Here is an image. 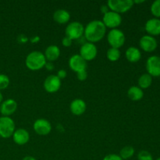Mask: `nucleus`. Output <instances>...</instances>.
Returning a JSON list of instances; mask_svg holds the SVG:
<instances>
[{
    "mask_svg": "<svg viewBox=\"0 0 160 160\" xmlns=\"http://www.w3.org/2000/svg\"><path fill=\"white\" fill-rule=\"evenodd\" d=\"M146 70L152 77H160V56H152L146 61Z\"/></svg>",
    "mask_w": 160,
    "mask_h": 160,
    "instance_id": "nucleus-9",
    "label": "nucleus"
},
{
    "mask_svg": "<svg viewBox=\"0 0 160 160\" xmlns=\"http://www.w3.org/2000/svg\"><path fill=\"white\" fill-rule=\"evenodd\" d=\"M138 83V87L142 90L148 88L152 83V77L150 76L148 73H143L139 77Z\"/></svg>",
    "mask_w": 160,
    "mask_h": 160,
    "instance_id": "nucleus-22",
    "label": "nucleus"
},
{
    "mask_svg": "<svg viewBox=\"0 0 160 160\" xmlns=\"http://www.w3.org/2000/svg\"><path fill=\"white\" fill-rule=\"evenodd\" d=\"M15 123L9 117H0V137L9 138L12 137L15 131Z\"/></svg>",
    "mask_w": 160,
    "mask_h": 160,
    "instance_id": "nucleus-5",
    "label": "nucleus"
},
{
    "mask_svg": "<svg viewBox=\"0 0 160 160\" xmlns=\"http://www.w3.org/2000/svg\"><path fill=\"white\" fill-rule=\"evenodd\" d=\"M152 14L156 18H159L160 17V0H156L151 5L150 8Z\"/></svg>",
    "mask_w": 160,
    "mask_h": 160,
    "instance_id": "nucleus-25",
    "label": "nucleus"
},
{
    "mask_svg": "<svg viewBox=\"0 0 160 160\" xmlns=\"http://www.w3.org/2000/svg\"><path fill=\"white\" fill-rule=\"evenodd\" d=\"M143 2H145V1H144V0H141V1H137V0H136V1H134V4H138V3H143Z\"/></svg>",
    "mask_w": 160,
    "mask_h": 160,
    "instance_id": "nucleus-37",
    "label": "nucleus"
},
{
    "mask_svg": "<svg viewBox=\"0 0 160 160\" xmlns=\"http://www.w3.org/2000/svg\"><path fill=\"white\" fill-rule=\"evenodd\" d=\"M102 23L106 26V28H111V29H117L122 23V17L120 14L113 11H109L107 13L103 15Z\"/></svg>",
    "mask_w": 160,
    "mask_h": 160,
    "instance_id": "nucleus-8",
    "label": "nucleus"
},
{
    "mask_svg": "<svg viewBox=\"0 0 160 160\" xmlns=\"http://www.w3.org/2000/svg\"><path fill=\"white\" fill-rule=\"evenodd\" d=\"M45 67L47 70L51 71V70H52L53 69H54L55 66H54V64L52 63V62H48V61H47L46 63H45Z\"/></svg>",
    "mask_w": 160,
    "mask_h": 160,
    "instance_id": "nucleus-34",
    "label": "nucleus"
},
{
    "mask_svg": "<svg viewBox=\"0 0 160 160\" xmlns=\"http://www.w3.org/2000/svg\"><path fill=\"white\" fill-rule=\"evenodd\" d=\"M39 41H40V37H39V36H38V35H34V36H33V37H31V38H30V42H31L32 44L38 43Z\"/></svg>",
    "mask_w": 160,
    "mask_h": 160,
    "instance_id": "nucleus-35",
    "label": "nucleus"
},
{
    "mask_svg": "<svg viewBox=\"0 0 160 160\" xmlns=\"http://www.w3.org/2000/svg\"><path fill=\"white\" fill-rule=\"evenodd\" d=\"M156 160H160V158H158V159H156Z\"/></svg>",
    "mask_w": 160,
    "mask_h": 160,
    "instance_id": "nucleus-39",
    "label": "nucleus"
},
{
    "mask_svg": "<svg viewBox=\"0 0 160 160\" xmlns=\"http://www.w3.org/2000/svg\"><path fill=\"white\" fill-rule=\"evenodd\" d=\"M125 56H126L127 59L131 62H137L142 58V52L139 50V48H136L134 46L129 47L128 49L126 50L125 52Z\"/></svg>",
    "mask_w": 160,
    "mask_h": 160,
    "instance_id": "nucleus-20",
    "label": "nucleus"
},
{
    "mask_svg": "<svg viewBox=\"0 0 160 160\" xmlns=\"http://www.w3.org/2000/svg\"><path fill=\"white\" fill-rule=\"evenodd\" d=\"M69 67L73 71L78 73L87 69V61L84 60L79 54L73 55L69 59Z\"/></svg>",
    "mask_w": 160,
    "mask_h": 160,
    "instance_id": "nucleus-12",
    "label": "nucleus"
},
{
    "mask_svg": "<svg viewBox=\"0 0 160 160\" xmlns=\"http://www.w3.org/2000/svg\"><path fill=\"white\" fill-rule=\"evenodd\" d=\"M9 83L10 80L9 77L4 73H0V91L7 88L8 86L9 85Z\"/></svg>",
    "mask_w": 160,
    "mask_h": 160,
    "instance_id": "nucleus-26",
    "label": "nucleus"
},
{
    "mask_svg": "<svg viewBox=\"0 0 160 160\" xmlns=\"http://www.w3.org/2000/svg\"><path fill=\"white\" fill-rule=\"evenodd\" d=\"M12 140L17 145H23L28 143L30 140V134L27 130L23 128L16 129L12 134Z\"/></svg>",
    "mask_w": 160,
    "mask_h": 160,
    "instance_id": "nucleus-16",
    "label": "nucleus"
},
{
    "mask_svg": "<svg viewBox=\"0 0 160 160\" xmlns=\"http://www.w3.org/2000/svg\"><path fill=\"white\" fill-rule=\"evenodd\" d=\"M145 29L148 35L156 36L160 34V19L152 18L145 23Z\"/></svg>",
    "mask_w": 160,
    "mask_h": 160,
    "instance_id": "nucleus-15",
    "label": "nucleus"
},
{
    "mask_svg": "<svg viewBox=\"0 0 160 160\" xmlns=\"http://www.w3.org/2000/svg\"><path fill=\"white\" fill-rule=\"evenodd\" d=\"M107 6L111 11L117 13H124L129 11L134 6L133 0H109Z\"/></svg>",
    "mask_w": 160,
    "mask_h": 160,
    "instance_id": "nucleus-4",
    "label": "nucleus"
},
{
    "mask_svg": "<svg viewBox=\"0 0 160 160\" xmlns=\"http://www.w3.org/2000/svg\"><path fill=\"white\" fill-rule=\"evenodd\" d=\"M72 42H73V40L67 36H65L62 40V45L65 47H70L72 45Z\"/></svg>",
    "mask_w": 160,
    "mask_h": 160,
    "instance_id": "nucleus-30",
    "label": "nucleus"
},
{
    "mask_svg": "<svg viewBox=\"0 0 160 160\" xmlns=\"http://www.w3.org/2000/svg\"><path fill=\"white\" fill-rule=\"evenodd\" d=\"M102 160H123L119 155L117 154H109L105 156Z\"/></svg>",
    "mask_w": 160,
    "mask_h": 160,
    "instance_id": "nucleus-29",
    "label": "nucleus"
},
{
    "mask_svg": "<svg viewBox=\"0 0 160 160\" xmlns=\"http://www.w3.org/2000/svg\"><path fill=\"white\" fill-rule=\"evenodd\" d=\"M17 109V102L12 98L4 100L0 104V112L2 117H9Z\"/></svg>",
    "mask_w": 160,
    "mask_h": 160,
    "instance_id": "nucleus-14",
    "label": "nucleus"
},
{
    "mask_svg": "<svg viewBox=\"0 0 160 160\" xmlns=\"http://www.w3.org/2000/svg\"><path fill=\"white\" fill-rule=\"evenodd\" d=\"M33 128L35 133H37L39 135H47L51 132L52 125L48 120L40 118L34 121Z\"/></svg>",
    "mask_w": 160,
    "mask_h": 160,
    "instance_id": "nucleus-13",
    "label": "nucleus"
},
{
    "mask_svg": "<svg viewBox=\"0 0 160 160\" xmlns=\"http://www.w3.org/2000/svg\"><path fill=\"white\" fill-rule=\"evenodd\" d=\"M62 83L56 75H50L44 81V88L48 93H55L60 89Z\"/></svg>",
    "mask_w": 160,
    "mask_h": 160,
    "instance_id": "nucleus-10",
    "label": "nucleus"
},
{
    "mask_svg": "<svg viewBox=\"0 0 160 160\" xmlns=\"http://www.w3.org/2000/svg\"><path fill=\"white\" fill-rule=\"evenodd\" d=\"M22 160H37V159H36L34 157H33V156H25V157L23 158Z\"/></svg>",
    "mask_w": 160,
    "mask_h": 160,
    "instance_id": "nucleus-36",
    "label": "nucleus"
},
{
    "mask_svg": "<svg viewBox=\"0 0 160 160\" xmlns=\"http://www.w3.org/2000/svg\"><path fill=\"white\" fill-rule=\"evenodd\" d=\"M84 27L78 21H73L69 23L65 30L66 36L71 38L72 40H78L84 35Z\"/></svg>",
    "mask_w": 160,
    "mask_h": 160,
    "instance_id": "nucleus-6",
    "label": "nucleus"
},
{
    "mask_svg": "<svg viewBox=\"0 0 160 160\" xmlns=\"http://www.w3.org/2000/svg\"><path fill=\"white\" fill-rule=\"evenodd\" d=\"M128 96L134 102L140 101L144 97V92L138 86H131L128 91Z\"/></svg>",
    "mask_w": 160,
    "mask_h": 160,
    "instance_id": "nucleus-21",
    "label": "nucleus"
},
{
    "mask_svg": "<svg viewBox=\"0 0 160 160\" xmlns=\"http://www.w3.org/2000/svg\"><path fill=\"white\" fill-rule=\"evenodd\" d=\"M77 78L80 81H84L87 79L88 78V72L87 70H82L81 72L77 73Z\"/></svg>",
    "mask_w": 160,
    "mask_h": 160,
    "instance_id": "nucleus-28",
    "label": "nucleus"
},
{
    "mask_svg": "<svg viewBox=\"0 0 160 160\" xmlns=\"http://www.w3.org/2000/svg\"><path fill=\"white\" fill-rule=\"evenodd\" d=\"M47 60L44 53L40 51H33L27 56L25 59L26 67L33 71L40 70L45 67Z\"/></svg>",
    "mask_w": 160,
    "mask_h": 160,
    "instance_id": "nucleus-2",
    "label": "nucleus"
},
{
    "mask_svg": "<svg viewBox=\"0 0 160 160\" xmlns=\"http://www.w3.org/2000/svg\"><path fill=\"white\" fill-rule=\"evenodd\" d=\"M125 34L121 30L118 29H112L107 35V41L109 45H110V48H120L123 46L125 43Z\"/></svg>",
    "mask_w": 160,
    "mask_h": 160,
    "instance_id": "nucleus-3",
    "label": "nucleus"
},
{
    "mask_svg": "<svg viewBox=\"0 0 160 160\" xmlns=\"http://www.w3.org/2000/svg\"><path fill=\"white\" fill-rule=\"evenodd\" d=\"M86 109H87L86 102L81 98H76L73 100L70 105V109L73 115H82L85 112Z\"/></svg>",
    "mask_w": 160,
    "mask_h": 160,
    "instance_id": "nucleus-17",
    "label": "nucleus"
},
{
    "mask_svg": "<svg viewBox=\"0 0 160 160\" xmlns=\"http://www.w3.org/2000/svg\"><path fill=\"white\" fill-rule=\"evenodd\" d=\"M17 40L20 44H24L28 42V38L25 34H20L17 36Z\"/></svg>",
    "mask_w": 160,
    "mask_h": 160,
    "instance_id": "nucleus-31",
    "label": "nucleus"
},
{
    "mask_svg": "<svg viewBox=\"0 0 160 160\" xmlns=\"http://www.w3.org/2000/svg\"><path fill=\"white\" fill-rule=\"evenodd\" d=\"M135 150L132 146H125L120 150L119 156L122 158L123 160L129 159L134 155Z\"/></svg>",
    "mask_w": 160,
    "mask_h": 160,
    "instance_id": "nucleus-23",
    "label": "nucleus"
},
{
    "mask_svg": "<svg viewBox=\"0 0 160 160\" xmlns=\"http://www.w3.org/2000/svg\"><path fill=\"white\" fill-rule=\"evenodd\" d=\"M120 56H121V53H120V51L118 48H109L107 50V52H106L107 59L109 61H111V62H116V61H117L120 58Z\"/></svg>",
    "mask_w": 160,
    "mask_h": 160,
    "instance_id": "nucleus-24",
    "label": "nucleus"
},
{
    "mask_svg": "<svg viewBox=\"0 0 160 160\" xmlns=\"http://www.w3.org/2000/svg\"><path fill=\"white\" fill-rule=\"evenodd\" d=\"M67 75V71H66L65 70H62V69H61V70H59V71L57 72V74H56V76H57L59 79L62 80V79H64V78H66Z\"/></svg>",
    "mask_w": 160,
    "mask_h": 160,
    "instance_id": "nucleus-32",
    "label": "nucleus"
},
{
    "mask_svg": "<svg viewBox=\"0 0 160 160\" xmlns=\"http://www.w3.org/2000/svg\"><path fill=\"white\" fill-rule=\"evenodd\" d=\"M60 49H59V48L57 45H51L47 47L45 51V53H44L45 59H46L48 62L56 61L60 56Z\"/></svg>",
    "mask_w": 160,
    "mask_h": 160,
    "instance_id": "nucleus-18",
    "label": "nucleus"
},
{
    "mask_svg": "<svg viewBox=\"0 0 160 160\" xmlns=\"http://www.w3.org/2000/svg\"><path fill=\"white\" fill-rule=\"evenodd\" d=\"M100 10H101V12H102L103 15L106 13H107L109 11H110V9H109V8L108 7L107 4L106 5H102L101 7H100Z\"/></svg>",
    "mask_w": 160,
    "mask_h": 160,
    "instance_id": "nucleus-33",
    "label": "nucleus"
},
{
    "mask_svg": "<svg viewBox=\"0 0 160 160\" xmlns=\"http://www.w3.org/2000/svg\"><path fill=\"white\" fill-rule=\"evenodd\" d=\"M53 20L59 24H65L70 20V14L66 9H57L53 13Z\"/></svg>",
    "mask_w": 160,
    "mask_h": 160,
    "instance_id": "nucleus-19",
    "label": "nucleus"
},
{
    "mask_svg": "<svg viewBox=\"0 0 160 160\" xmlns=\"http://www.w3.org/2000/svg\"><path fill=\"white\" fill-rule=\"evenodd\" d=\"M3 101V96H2V94L1 93V92H0V104H1L2 102Z\"/></svg>",
    "mask_w": 160,
    "mask_h": 160,
    "instance_id": "nucleus-38",
    "label": "nucleus"
},
{
    "mask_svg": "<svg viewBox=\"0 0 160 160\" xmlns=\"http://www.w3.org/2000/svg\"><path fill=\"white\" fill-rule=\"evenodd\" d=\"M139 45L143 51L146 52H152L156 49L158 46V42L153 36L146 34L141 38L139 41Z\"/></svg>",
    "mask_w": 160,
    "mask_h": 160,
    "instance_id": "nucleus-11",
    "label": "nucleus"
},
{
    "mask_svg": "<svg viewBox=\"0 0 160 160\" xmlns=\"http://www.w3.org/2000/svg\"><path fill=\"white\" fill-rule=\"evenodd\" d=\"M138 160H153V157L149 152L146 150H142L138 154Z\"/></svg>",
    "mask_w": 160,
    "mask_h": 160,
    "instance_id": "nucleus-27",
    "label": "nucleus"
},
{
    "mask_svg": "<svg viewBox=\"0 0 160 160\" xmlns=\"http://www.w3.org/2000/svg\"><path fill=\"white\" fill-rule=\"evenodd\" d=\"M106 34V28L102 20L89 22L84 28V35L88 42L95 43L101 41Z\"/></svg>",
    "mask_w": 160,
    "mask_h": 160,
    "instance_id": "nucleus-1",
    "label": "nucleus"
},
{
    "mask_svg": "<svg viewBox=\"0 0 160 160\" xmlns=\"http://www.w3.org/2000/svg\"><path fill=\"white\" fill-rule=\"evenodd\" d=\"M79 55L85 61L93 60L98 55V48L94 43L85 42L81 46Z\"/></svg>",
    "mask_w": 160,
    "mask_h": 160,
    "instance_id": "nucleus-7",
    "label": "nucleus"
}]
</instances>
